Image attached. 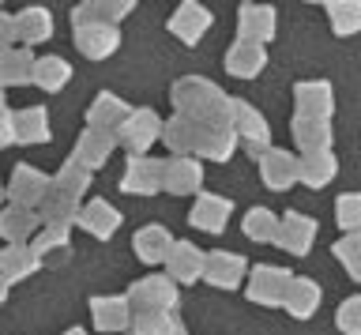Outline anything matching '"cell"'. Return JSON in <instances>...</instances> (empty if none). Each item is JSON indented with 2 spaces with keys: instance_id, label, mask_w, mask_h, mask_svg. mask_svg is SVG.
Listing matches in <instances>:
<instances>
[{
  "instance_id": "obj_1",
  "label": "cell",
  "mask_w": 361,
  "mask_h": 335,
  "mask_svg": "<svg viewBox=\"0 0 361 335\" xmlns=\"http://www.w3.org/2000/svg\"><path fill=\"white\" fill-rule=\"evenodd\" d=\"M128 305L132 312H173L177 309V283L169 275H147V279H135L128 286Z\"/></svg>"
},
{
  "instance_id": "obj_2",
  "label": "cell",
  "mask_w": 361,
  "mask_h": 335,
  "mask_svg": "<svg viewBox=\"0 0 361 335\" xmlns=\"http://www.w3.org/2000/svg\"><path fill=\"white\" fill-rule=\"evenodd\" d=\"M233 136L245 143V151L259 162L271 151V125L252 102H233Z\"/></svg>"
},
{
  "instance_id": "obj_3",
  "label": "cell",
  "mask_w": 361,
  "mask_h": 335,
  "mask_svg": "<svg viewBox=\"0 0 361 335\" xmlns=\"http://www.w3.org/2000/svg\"><path fill=\"white\" fill-rule=\"evenodd\" d=\"M290 286H293V275L286 272V267L259 264L256 272L248 275V286H245V294H248V301H256V305H267V309H275V305H286V294H290Z\"/></svg>"
},
{
  "instance_id": "obj_4",
  "label": "cell",
  "mask_w": 361,
  "mask_h": 335,
  "mask_svg": "<svg viewBox=\"0 0 361 335\" xmlns=\"http://www.w3.org/2000/svg\"><path fill=\"white\" fill-rule=\"evenodd\" d=\"M121 193H132V196L166 193V162L151 159V154H132L121 177Z\"/></svg>"
},
{
  "instance_id": "obj_5",
  "label": "cell",
  "mask_w": 361,
  "mask_h": 335,
  "mask_svg": "<svg viewBox=\"0 0 361 335\" xmlns=\"http://www.w3.org/2000/svg\"><path fill=\"white\" fill-rule=\"evenodd\" d=\"M53 193V177H45L42 170H34V166H16V173H11L8 181V200L16 207H30L38 211L45 200Z\"/></svg>"
},
{
  "instance_id": "obj_6",
  "label": "cell",
  "mask_w": 361,
  "mask_h": 335,
  "mask_svg": "<svg viewBox=\"0 0 361 335\" xmlns=\"http://www.w3.org/2000/svg\"><path fill=\"white\" fill-rule=\"evenodd\" d=\"M162 128H166V121L154 109H132V117L117 132V143H124L132 154H147L154 140H162Z\"/></svg>"
},
{
  "instance_id": "obj_7",
  "label": "cell",
  "mask_w": 361,
  "mask_h": 335,
  "mask_svg": "<svg viewBox=\"0 0 361 335\" xmlns=\"http://www.w3.org/2000/svg\"><path fill=\"white\" fill-rule=\"evenodd\" d=\"M259 181H264L271 193H286L301 181V159L290 151H279L271 147L264 159H259Z\"/></svg>"
},
{
  "instance_id": "obj_8",
  "label": "cell",
  "mask_w": 361,
  "mask_h": 335,
  "mask_svg": "<svg viewBox=\"0 0 361 335\" xmlns=\"http://www.w3.org/2000/svg\"><path fill=\"white\" fill-rule=\"evenodd\" d=\"M211 23H214V16L207 12L203 4H196V0H185V4L177 8L173 16H169V35L173 38H180L185 46H200V38L211 30Z\"/></svg>"
},
{
  "instance_id": "obj_9",
  "label": "cell",
  "mask_w": 361,
  "mask_h": 335,
  "mask_svg": "<svg viewBox=\"0 0 361 335\" xmlns=\"http://www.w3.org/2000/svg\"><path fill=\"white\" fill-rule=\"evenodd\" d=\"M275 38V8L267 4H241L237 8V42L267 46Z\"/></svg>"
},
{
  "instance_id": "obj_10",
  "label": "cell",
  "mask_w": 361,
  "mask_h": 335,
  "mask_svg": "<svg viewBox=\"0 0 361 335\" xmlns=\"http://www.w3.org/2000/svg\"><path fill=\"white\" fill-rule=\"evenodd\" d=\"M90 317H94V328H98V331L124 335V331H132L135 312H132V305H128V298L109 294V298H90Z\"/></svg>"
},
{
  "instance_id": "obj_11",
  "label": "cell",
  "mask_w": 361,
  "mask_h": 335,
  "mask_svg": "<svg viewBox=\"0 0 361 335\" xmlns=\"http://www.w3.org/2000/svg\"><path fill=\"white\" fill-rule=\"evenodd\" d=\"M42 215L30 207H16L8 204L4 211H0V238H4L8 245H30L34 238L42 233Z\"/></svg>"
},
{
  "instance_id": "obj_12",
  "label": "cell",
  "mask_w": 361,
  "mask_h": 335,
  "mask_svg": "<svg viewBox=\"0 0 361 335\" xmlns=\"http://www.w3.org/2000/svg\"><path fill=\"white\" fill-rule=\"evenodd\" d=\"M233 215V204L226 196H214V193H203L196 196V204L188 211V222L196 226L200 233H222L226 222Z\"/></svg>"
},
{
  "instance_id": "obj_13",
  "label": "cell",
  "mask_w": 361,
  "mask_h": 335,
  "mask_svg": "<svg viewBox=\"0 0 361 335\" xmlns=\"http://www.w3.org/2000/svg\"><path fill=\"white\" fill-rule=\"evenodd\" d=\"M203 267H207V252L196 249L192 241H177L173 252H169V260H166V275L173 279L177 286H188V283H196V279H203Z\"/></svg>"
},
{
  "instance_id": "obj_14",
  "label": "cell",
  "mask_w": 361,
  "mask_h": 335,
  "mask_svg": "<svg viewBox=\"0 0 361 335\" xmlns=\"http://www.w3.org/2000/svg\"><path fill=\"white\" fill-rule=\"evenodd\" d=\"M128 117H132V106L124 102V98L102 91L94 102H90V109H87V128H94V132H113V136H117L121 125H124Z\"/></svg>"
},
{
  "instance_id": "obj_15",
  "label": "cell",
  "mask_w": 361,
  "mask_h": 335,
  "mask_svg": "<svg viewBox=\"0 0 361 335\" xmlns=\"http://www.w3.org/2000/svg\"><path fill=\"white\" fill-rule=\"evenodd\" d=\"M293 102H298V117L331 121V109H335L331 83H324V80H305V83L293 87Z\"/></svg>"
},
{
  "instance_id": "obj_16",
  "label": "cell",
  "mask_w": 361,
  "mask_h": 335,
  "mask_svg": "<svg viewBox=\"0 0 361 335\" xmlns=\"http://www.w3.org/2000/svg\"><path fill=\"white\" fill-rule=\"evenodd\" d=\"M248 272L245 256L237 252H207V267H203V283L219 286V290H237Z\"/></svg>"
},
{
  "instance_id": "obj_17",
  "label": "cell",
  "mask_w": 361,
  "mask_h": 335,
  "mask_svg": "<svg viewBox=\"0 0 361 335\" xmlns=\"http://www.w3.org/2000/svg\"><path fill=\"white\" fill-rule=\"evenodd\" d=\"M316 241V219L301 215V211H290V215H282V230H279V249L290 252V256H305L312 249Z\"/></svg>"
},
{
  "instance_id": "obj_18",
  "label": "cell",
  "mask_w": 361,
  "mask_h": 335,
  "mask_svg": "<svg viewBox=\"0 0 361 335\" xmlns=\"http://www.w3.org/2000/svg\"><path fill=\"white\" fill-rule=\"evenodd\" d=\"M117 46H121V30L109 27V23H94V27L75 30V49L83 53L87 61H106L117 53Z\"/></svg>"
},
{
  "instance_id": "obj_19",
  "label": "cell",
  "mask_w": 361,
  "mask_h": 335,
  "mask_svg": "<svg viewBox=\"0 0 361 335\" xmlns=\"http://www.w3.org/2000/svg\"><path fill=\"white\" fill-rule=\"evenodd\" d=\"M293 143L301 147V154L309 159V154H324L331 151V121H320V117H298L293 114Z\"/></svg>"
},
{
  "instance_id": "obj_20",
  "label": "cell",
  "mask_w": 361,
  "mask_h": 335,
  "mask_svg": "<svg viewBox=\"0 0 361 335\" xmlns=\"http://www.w3.org/2000/svg\"><path fill=\"white\" fill-rule=\"evenodd\" d=\"M264 68H267V49L264 46L233 42V46L226 49V72H230L233 80H256Z\"/></svg>"
},
{
  "instance_id": "obj_21",
  "label": "cell",
  "mask_w": 361,
  "mask_h": 335,
  "mask_svg": "<svg viewBox=\"0 0 361 335\" xmlns=\"http://www.w3.org/2000/svg\"><path fill=\"white\" fill-rule=\"evenodd\" d=\"M173 233H169L166 226H158V222H151V226H143L140 233L132 238V249L135 256H140L143 264H166L169 252H173Z\"/></svg>"
},
{
  "instance_id": "obj_22",
  "label": "cell",
  "mask_w": 361,
  "mask_h": 335,
  "mask_svg": "<svg viewBox=\"0 0 361 335\" xmlns=\"http://www.w3.org/2000/svg\"><path fill=\"white\" fill-rule=\"evenodd\" d=\"M79 226H83L90 238L98 241H109L121 226V211L109 204V200H87L83 204V215H79Z\"/></svg>"
},
{
  "instance_id": "obj_23",
  "label": "cell",
  "mask_w": 361,
  "mask_h": 335,
  "mask_svg": "<svg viewBox=\"0 0 361 335\" xmlns=\"http://www.w3.org/2000/svg\"><path fill=\"white\" fill-rule=\"evenodd\" d=\"M162 143L173 151V159H192V154H196V143H200V125L185 114H173L162 128Z\"/></svg>"
},
{
  "instance_id": "obj_24",
  "label": "cell",
  "mask_w": 361,
  "mask_h": 335,
  "mask_svg": "<svg viewBox=\"0 0 361 335\" xmlns=\"http://www.w3.org/2000/svg\"><path fill=\"white\" fill-rule=\"evenodd\" d=\"M203 188V166L200 159H166V193L192 196Z\"/></svg>"
},
{
  "instance_id": "obj_25",
  "label": "cell",
  "mask_w": 361,
  "mask_h": 335,
  "mask_svg": "<svg viewBox=\"0 0 361 335\" xmlns=\"http://www.w3.org/2000/svg\"><path fill=\"white\" fill-rule=\"evenodd\" d=\"M34 64L38 57L27 49V46H11L0 53V87H23V83H34Z\"/></svg>"
},
{
  "instance_id": "obj_26",
  "label": "cell",
  "mask_w": 361,
  "mask_h": 335,
  "mask_svg": "<svg viewBox=\"0 0 361 335\" xmlns=\"http://www.w3.org/2000/svg\"><path fill=\"white\" fill-rule=\"evenodd\" d=\"M42 267V256L30 249V245H4L0 249V279L8 283H19V279H30Z\"/></svg>"
},
{
  "instance_id": "obj_27",
  "label": "cell",
  "mask_w": 361,
  "mask_h": 335,
  "mask_svg": "<svg viewBox=\"0 0 361 335\" xmlns=\"http://www.w3.org/2000/svg\"><path fill=\"white\" fill-rule=\"evenodd\" d=\"M219 91L211 80H203V75H180V80L169 87V98H173V106H177V114H192L196 106H203L207 98Z\"/></svg>"
},
{
  "instance_id": "obj_28",
  "label": "cell",
  "mask_w": 361,
  "mask_h": 335,
  "mask_svg": "<svg viewBox=\"0 0 361 335\" xmlns=\"http://www.w3.org/2000/svg\"><path fill=\"white\" fill-rule=\"evenodd\" d=\"M113 147H117V136H113V132H94V128H87L83 136H79V143H75V154H72V159H79V162L87 166V170H98V166L109 162Z\"/></svg>"
},
{
  "instance_id": "obj_29",
  "label": "cell",
  "mask_w": 361,
  "mask_h": 335,
  "mask_svg": "<svg viewBox=\"0 0 361 335\" xmlns=\"http://www.w3.org/2000/svg\"><path fill=\"white\" fill-rule=\"evenodd\" d=\"M16 27H19V42L23 46H42V42L53 38V12L49 8H23V12L16 16Z\"/></svg>"
},
{
  "instance_id": "obj_30",
  "label": "cell",
  "mask_w": 361,
  "mask_h": 335,
  "mask_svg": "<svg viewBox=\"0 0 361 335\" xmlns=\"http://www.w3.org/2000/svg\"><path fill=\"white\" fill-rule=\"evenodd\" d=\"M38 215L45 226H64V230H72L79 226V215H83V200H75V196H64V193H49V200L38 207Z\"/></svg>"
},
{
  "instance_id": "obj_31",
  "label": "cell",
  "mask_w": 361,
  "mask_h": 335,
  "mask_svg": "<svg viewBox=\"0 0 361 335\" xmlns=\"http://www.w3.org/2000/svg\"><path fill=\"white\" fill-rule=\"evenodd\" d=\"M237 143L241 140L233 136V128H200L196 159H203V162H230Z\"/></svg>"
},
{
  "instance_id": "obj_32",
  "label": "cell",
  "mask_w": 361,
  "mask_h": 335,
  "mask_svg": "<svg viewBox=\"0 0 361 335\" xmlns=\"http://www.w3.org/2000/svg\"><path fill=\"white\" fill-rule=\"evenodd\" d=\"M245 238L256 241V245H267V241H279V230H282V219L275 215L271 207H248L245 211V222H241Z\"/></svg>"
},
{
  "instance_id": "obj_33",
  "label": "cell",
  "mask_w": 361,
  "mask_h": 335,
  "mask_svg": "<svg viewBox=\"0 0 361 335\" xmlns=\"http://www.w3.org/2000/svg\"><path fill=\"white\" fill-rule=\"evenodd\" d=\"M16 140L19 143H45L49 140V114L42 106L16 109Z\"/></svg>"
},
{
  "instance_id": "obj_34",
  "label": "cell",
  "mask_w": 361,
  "mask_h": 335,
  "mask_svg": "<svg viewBox=\"0 0 361 335\" xmlns=\"http://www.w3.org/2000/svg\"><path fill=\"white\" fill-rule=\"evenodd\" d=\"M290 312V317L298 320H309L316 309H320V286L312 283V279H293L290 294H286V305H282Z\"/></svg>"
},
{
  "instance_id": "obj_35",
  "label": "cell",
  "mask_w": 361,
  "mask_h": 335,
  "mask_svg": "<svg viewBox=\"0 0 361 335\" xmlns=\"http://www.w3.org/2000/svg\"><path fill=\"white\" fill-rule=\"evenodd\" d=\"M30 249L42 256V264L64 260V256L72 252V230H64V226H42V233L30 241Z\"/></svg>"
},
{
  "instance_id": "obj_36",
  "label": "cell",
  "mask_w": 361,
  "mask_h": 335,
  "mask_svg": "<svg viewBox=\"0 0 361 335\" xmlns=\"http://www.w3.org/2000/svg\"><path fill=\"white\" fill-rule=\"evenodd\" d=\"M72 80V64L61 61L56 53H49V57H38V64H34V87H42V91H61V87Z\"/></svg>"
},
{
  "instance_id": "obj_37",
  "label": "cell",
  "mask_w": 361,
  "mask_h": 335,
  "mask_svg": "<svg viewBox=\"0 0 361 335\" xmlns=\"http://www.w3.org/2000/svg\"><path fill=\"white\" fill-rule=\"evenodd\" d=\"M90 173H94V170H87L79 159H68V162L61 166V173L53 177V188H56V193H64V196L83 200L87 188H90Z\"/></svg>"
},
{
  "instance_id": "obj_38",
  "label": "cell",
  "mask_w": 361,
  "mask_h": 335,
  "mask_svg": "<svg viewBox=\"0 0 361 335\" xmlns=\"http://www.w3.org/2000/svg\"><path fill=\"white\" fill-rule=\"evenodd\" d=\"M335 173H338V162H335V154H331V151L301 159V185H309V188L331 185V177H335Z\"/></svg>"
},
{
  "instance_id": "obj_39",
  "label": "cell",
  "mask_w": 361,
  "mask_h": 335,
  "mask_svg": "<svg viewBox=\"0 0 361 335\" xmlns=\"http://www.w3.org/2000/svg\"><path fill=\"white\" fill-rule=\"evenodd\" d=\"M132 335H185L177 312H140L132 320Z\"/></svg>"
},
{
  "instance_id": "obj_40",
  "label": "cell",
  "mask_w": 361,
  "mask_h": 335,
  "mask_svg": "<svg viewBox=\"0 0 361 335\" xmlns=\"http://www.w3.org/2000/svg\"><path fill=\"white\" fill-rule=\"evenodd\" d=\"M327 16H331V30L343 38L361 30V4L357 0H331V4H327Z\"/></svg>"
},
{
  "instance_id": "obj_41",
  "label": "cell",
  "mask_w": 361,
  "mask_h": 335,
  "mask_svg": "<svg viewBox=\"0 0 361 335\" xmlns=\"http://www.w3.org/2000/svg\"><path fill=\"white\" fill-rule=\"evenodd\" d=\"M335 219L346 233H361V193H346L335 204Z\"/></svg>"
},
{
  "instance_id": "obj_42",
  "label": "cell",
  "mask_w": 361,
  "mask_h": 335,
  "mask_svg": "<svg viewBox=\"0 0 361 335\" xmlns=\"http://www.w3.org/2000/svg\"><path fill=\"white\" fill-rule=\"evenodd\" d=\"M335 256L343 260V267L350 272V279H354V283H361V233H346V238L335 245Z\"/></svg>"
},
{
  "instance_id": "obj_43",
  "label": "cell",
  "mask_w": 361,
  "mask_h": 335,
  "mask_svg": "<svg viewBox=\"0 0 361 335\" xmlns=\"http://www.w3.org/2000/svg\"><path fill=\"white\" fill-rule=\"evenodd\" d=\"M335 324L343 335H361V298H346L335 312Z\"/></svg>"
},
{
  "instance_id": "obj_44",
  "label": "cell",
  "mask_w": 361,
  "mask_h": 335,
  "mask_svg": "<svg viewBox=\"0 0 361 335\" xmlns=\"http://www.w3.org/2000/svg\"><path fill=\"white\" fill-rule=\"evenodd\" d=\"M132 8H135L132 0H102V19H106L109 27H117L121 19L132 12Z\"/></svg>"
},
{
  "instance_id": "obj_45",
  "label": "cell",
  "mask_w": 361,
  "mask_h": 335,
  "mask_svg": "<svg viewBox=\"0 0 361 335\" xmlns=\"http://www.w3.org/2000/svg\"><path fill=\"white\" fill-rule=\"evenodd\" d=\"M19 42V27H16V16H4L0 12V53L11 49Z\"/></svg>"
},
{
  "instance_id": "obj_46",
  "label": "cell",
  "mask_w": 361,
  "mask_h": 335,
  "mask_svg": "<svg viewBox=\"0 0 361 335\" xmlns=\"http://www.w3.org/2000/svg\"><path fill=\"white\" fill-rule=\"evenodd\" d=\"M11 143H19L16 140V114H11V109H0V151L11 147Z\"/></svg>"
},
{
  "instance_id": "obj_47",
  "label": "cell",
  "mask_w": 361,
  "mask_h": 335,
  "mask_svg": "<svg viewBox=\"0 0 361 335\" xmlns=\"http://www.w3.org/2000/svg\"><path fill=\"white\" fill-rule=\"evenodd\" d=\"M8 301V279H0V305Z\"/></svg>"
},
{
  "instance_id": "obj_48",
  "label": "cell",
  "mask_w": 361,
  "mask_h": 335,
  "mask_svg": "<svg viewBox=\"0 0 361 335\" xmlns=\"http://www.w3.org/2000/svg\"><path fill=\"white\" fill-rule=\"evenodd\" d=\"M64 335H87V331H83V328H68Z\"/></svg>"
},
{
  "instance_id": "obj_49",
  "label": "cell",
  "mask_w": 361,
  "mask_h": 335,
  "mask_svg": "<svg viewBox=\"0 0 361 335\" xmlns=\"http://www.w3.org/2000/svg\"><path fill=\"white\" fill-rule=\"evenodd\" d=\"M0 200H8V185H0Z\"/></svg>"
},
{
  "instance_id": "obj_50",
  "label": "cell",
  "mask_w": 361,
  "mask_h": 335,
  "mask_svg": "<svg viewBox=\"0 0 361 335\" xmlns=\"http://www.w3.org/2000/svg\"><path fill=\"white\" fill-rule=\"evenodd\" d=\"M0 109H4V87H0Z\"/></svg>"
}]
</instances>
